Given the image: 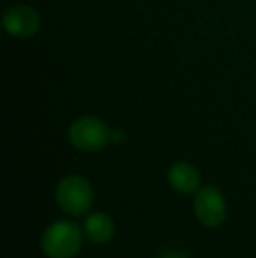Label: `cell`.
I'll use <instances>...</instances> for the list:
<instances>
[{"label": "cell", "mask_w": 256, "mask_h": 258, "mask_svg": "<svg viewBox=\"0 0 256 258\" xmlns=\"http://www.w3.org/2000/svg\"><path fill=\"white\" fill-rule=\"evenodd\" d=\"M111 137H113V141H116V143H121V141L125 139L123 132H121V130H114V132L111 134Z\"/></svg>", "instance_id": "obj_9"}, {"label": "cell", "mask_w": 256, "mask_h": 258, "mask_svg": "<svg viewBox=\"0 0 256 258\" xmlns=\"http://www.w3.org/2000/svg\"><path fill=\"white\" fill-rule=\"evenodd\" d=\"M70 143L81 151H99L109 143L111 132L99 118H81L70 126Z\"/></svg>", "instance_id": "obj_3"}, {"label": "cell", "mask_w": 256, "mask_h": 258, "mask_svg": "<svg viewBox=\"0 0 256 258\" xmlns=\"http://www.w3.org/2000/svg\"><path fill=\"white\" fill-rule=\"evenodd\" d=\"M41 18L32 7L18 4L4 14V28L14 37H30L39 30Z\"/></svg>", "instance_id": "obj_5"}, {"label": "cell", "mask_w": 256, "mask_h": 258, "mask_svg": "<svg viewBox=\"0 0 256 258\" xmlns=\"http://www.w3.org/2000/svg\"><path fill=\"white\" fill-rule=\"evenodd\" d=\"M56 201L65 213L72 214V216H81L92 207V186L84 177L67 176L58 184Z\"/></svg>", "instance_id": "obj_2"}, {"label": "cell", "mask_w": 256, "mask_h": 258, "mask_svg": "<svg viewBox=\"0 0 256 258\" xmlns=\"http://www.w3.org/2000/svg\"><path fill=\"white\" fill-rule=\"evenodd\" d=\"M82 232L72 221H56L42 237V251L49 258H72L81 251Z\"/></svg>", "instance_id": "obj_1"}, {"label": "cell", "mask_w": 256, "mask_h": 258, "mask_svg": "<svg viewBox=\"0 0 256 258\" xmlns=\"http://www.w3.org/2000/svg\"><path fill=\"white\" fill-rule=\"evenodd\" d=\"M195 214L205 227L221 225L226 216V202L221 191L214 186L198 190L195 197Z\"/></svg>", "instance_id": "obj_4"}, {"label": "cell", "mask_w": 256, "mask_h": 258, "mask_svg": "<svg viewBox=\"0 0 256 258\" xmlns=\"http://www.w3.org/2000/svg\"><path fill=\"white\" fill-rule=\"evenodd\" d=\"M84 232L93 244H106L114 234V223L107 214L95 213L84 221Z\"/></svg>", "instance_id": "obj_7"}, {"label": "cell", "mask_w": 256, "mask_h": 258, "mask_svg": "<svg viewBox=\"0 0 256 258\" xmlns=\"http://www.w3.org/2000/svg\"><path fill=\"white\" fill-rule=\"evenodd\" d=\"M160 258H188V256H186L185 253L176 251V249H172V251H165L163 255H161Z\"/></svg>", "instance_id": "obj_8"}, {"label": "cell", "mask_w": 256, "mask_h": 258, "mask_svg": "<svg viewBox=\"0 0 256 258\" xmlns=\"http://www.w3.org/2000/svg\"><path fill=\"white\" fill-rule=\"evenodd\" d=\"M168 179L174 190L181 191V194H193L200 186V176L198 170L193 165L186 162H178L170 167L168 172Z\"/></svg>", "instance_id": "obj_6"}]
</instances>
